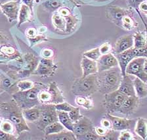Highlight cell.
<instances>
[{
	"instance_id": "5",
	"label": "cell",
	"mask_w": 147,
	"mask_h": 140,
	"mask_svg": "<svg viewBox=\"0 0 147 140\" xmlns=\"http://www.w3.org/2000/svg\"><path fill=\"white\" fill-rule=\"evenodd\" d=\"M41 108V115L37 121L38 127L41 130H44L46 126L59 121L57 111L54 104L46 103Z\"/></svg>"
},
{
	"instance_id": "39",
	"label": "cell",
	"mask_w": 147,
	"mask_h": 140,
	"mask_svg": "<svg viewBox=\"0 0 147 140\" xmlns=\"http://www.w3.org/2000/svg\"><path fill=\"white\" fill-rule=\"evenodd\" d=\"M80 109L79 107H76L74 109H73L72 111H71L68 112L70 118L73 122V123L77 122L78 120H80V119L83 117L81 113H80Z\"/></svg>"
},
{
	"instance_id": "57",
	"label": "cell",
	"mask_w": 147,
	"mask_h": 140,
	"mask_svg": "<svg viewBox=\"0 0 147 140\" xmlns=\"http://www.w3.org/2000/svg\"><path fill=\"white\" fill-rule=\"evenodd\" d=\"M1 122H2V120H1V117H0V126H1Z\"/></svg>"
},
{
	"instance_id": "53",
	"label": "cell",
	"mask_w": 147,
	"mask_h": 140,
	"mask_svg": "<svg viewBox=\"0 0 147 140\" xmlns=\"http://www.w3.org/2000/svg\"><path fill=\"white\" fill-rule=\"evenodd\" d=\"M22 2L24 4L28 6L30 9L32 10V5H33V0H22Z\"/></svg>"
},
{
	"instance_id": "17",
	"label": "cell",
	"mask_w": 147,
	"mask_h": 140,
	"mask_svg": "<svg viewBox=\"0 0 147 140\" xmlns=\"http://www.w3.org/2000/svg\"><path fill=\"white\" fill-rule=\"evenodd\" d=\"M118 90L127 96H136L133 80L129 74H125L123 76Z\"/></svg>"
},
{
	"instance_id": "35",
	"label": "cell",
	"mask_w": 147,
	"mask_h": 140,
	"mask_svg": "<svg viewBox=\"0 0 147 140\" xmlns=\"http://www.w3.org/2000/svg\"><path fill=\"white\" fill-rule=\"evenodd\" d=\"M35 84L33 82L30 81V80H22L18 82L17 87L20 89V91H26L28 89L33 88Z\"/></svg>"
},
{
	"instance_id": "20",
	"label": "cell",
	"mask_w": 147,
	"mask_h": 140,
	"mask_svg": "<svg viewBox=\"0 0 147 140\" xmlns=\"http://www.w3.org/2000/svg\"><path fill=\"white\" fill-rule=\"evenodd\" d=\"M23 116L26 121L35 122L38 121L41 115V108L34 107L22 110Z\"/></svg>"
},
{
	"instance_id": "36",
	"label": "cell",
	"mask_w": 147,
	"mask_h": 140,
	"mask_svg": "<svg viewBox=\"0 0 147 140\" xmlns=\"http://www.w3.org/2000/svg\"><path fill=\"white\" fill-rule=\"evenodd\" d=\"M119 132H120L114 130L112 129H110L105 135L100 137V139H107V140L118 139Z\"/></svg>"
},
{
	"instance_id": "49",
	"label": "cell",
	"mask_w": 147,
	"mask_h": 140,
	"mask_svg": "<svg viewBox=\"0 0 147 140\" xmlns=\"http://www.w3.org/2000/svg\"><path fill=\"white\" fill-rule=\"evenodd\" d=\"M95 132L96 134L99 135L100 137L105 135L108 132V131H109V130L104 127H102V126H98V127H96L95 128Z\"/></svg>"
},
{
	"instance_id": "42",
	"label": "cell",
	"mask_w": 147,
	"mask_h": 140,
	"mask_svg": "<svg viewBox=\"0 0 147 140\" xmlns=\"http://www.w3.org/2000/svg\"><path fill=\"white\" fill-rule=\"evenodd\" d=\"M28 40L31 43L32 46H33V45H36V43H39L42 42H44V41H47V39L46 38L45 36L41 35V36H36L35 37H33V38H28Z\"/></svg>"
},
{
	"instance_id": "14",
	"label": "cell",
	"mask_w": 147,
	"mask_h": 140,
	"mask_svg": "<svg viewBox=\"0 0 147 140\" xmlns=\"http://www.w3.org/2000/svg\"><path fill=\"white\" fill-rule=\"evenodd\" d=\"M139 104V99L137 96H128L123 105L119 108L118 112L129 116L136 111Z\"/></svg>"
},
{
	"instance_id": "11",
	"label": "cell",
	"mask_w": 147,
	"mask_h": 140,
	"mask_svg": "<svg viewBox=\"0 0 147 140\" xmlns=\"http://www.w3.org/2000/svg\"><path fill=\"white\" fill-rule=\"evenodd\" d=\"M93 127L92 122L86 116H83L82 118L77 122L74 123L73 133L76 137H80L87 133L93 132ZM78 137H77V139Z\"/></svg>"
},
{
	"instance_id": "59",
	"label": "cell",
	"mask_w": 147,
	"mask_h": 140,
	"mask_svg": "<svg viewBox=\"0 0 147 140\" xmlns=\"http://www.w3.org/2000/svg\"><path fill=\"white\" fill-rule=\"evenodd\" d=\"M146 17H147V13H146Z\"/></svg>"
},
{
	"instance_id": "30",
	"label": "cell",
	"mask_w": 147,
	"mask_h": 140,
	"mask_svg": "<svg viewBox=\"0 0 147 140\" xmlns=\"http://www.w3.org/2000/svg\"><path fill=\"white\" fill-rule=\"evenodd\" d=\"M76 103L77 105H81L87 109H90L93 106L92 101L88 97H85V96H77L76 99Z\"/></svg>"
},
{
	"instance_id": "33",
	"label": "cell",
	"mask_w": 147,
	"mask_h": 140,
	"mask_svg": "<svg viewBox=\"0 0 147 140\" xmlns=\"http://www.w3.org/2000/svg\"><path fill=\"white\" fill-rule=\"evenodd\" d=\"M0 129L11 134H14L16 130L15 125L11 121L7 120H4L1 122Z\"/></svg>"
},
{
	"instance_id": "18",
	"label": "cell",
	"mask_w": 147,
	"mask_h": 140,
	"mask_svg": "<svg viewBox=\"0 0 147 140\" xmlns=\"http://www.w3.org/2000/svg\"><path fill=\"white\" fill-rule=\"evenodd\" d=\"M109 13L112 20L119 27L121 26V22L123 17L125 15H130L128 10L118 7H110L109 8Z\"/></svg>"
},
{
	"instance_id": "10",
	"label": "cell",
	"mask_w": 147,
	"mask_h": 140,
	"mask_svg": "<svg viewBox=\"0 0 147 140\" xmlns=\"http://www.w3.org/2000/svg\"><path fill=\"white\" fill-rule=\"evenodd\" d=\"M19 1H11L0 5L2 12L7 17L9 21L11 22L18 17L20 8Z\"/></svg>"
},
{
	"instance_id": "19",
	"label": "cell",
	"mask_w": 147,
	"mask_h": 140,
	"mask_svg": "<svg viewBox=\"0 0 147 140\" xmlns=\"http://www.w3.org/2000/svg\"><path fill=\"white\" fill-rule=\"evenodd\" d=\"M51 95V100L50 104H58L62 102H64V97L62 95L61 91H60L59 87L57 86L55 82H52L49 84V90Z\"/></svg>"
},
{
	"instance_id": "41",
	"label": "cell",
	"mask_w": 147,
	"mask_h": 140,
	"mask_svg": "<svg viewBox=\"0 0 147 140\" xmlns=\"http://www.w3.org/2000/svg\"><path fill=\"white\" fill-rule=\"evenodd\" d=\"M93 132H90L87 133V134H84L78 137V139H88V140H96V139H100V136L96 133L94 134Z\"/></svg>"
},
{
	"instance_id": "32",
	"label": "cell",
	"mask_w": 147,
	"mask_h": 140,
	"mask_svg": "<svg viewBox=\"0 0 147 140\" xmlns=\"http://www.w3.org/2000/svg\"><path fill=\"white\" fill-rule=\"evenodd\" d=\"M83 55L91 59V60L97 61L102 55H101L100 52L99 47H96L95 48V49H91L89 50V51H87L84 53Z\"/></svg>"
},
{
	"instance_id": "52",
	"label": "cell",
	"mask_w": 147,
	"mask_h": 140,
	"mask_svg": "<svg viewBox=\"0 0 147 140\" xmlns=\"http://www.w3.org/2000/svg\"><path fill=\"white\" fill-rule=\"evenodd\" d=\"M141 11H143L144 13H147V3L146 1H144L143 3H142L141 5H139V7Z\"/></svg>"
},
{
	"instance_id": "26",
	"label": "cell",
	"mask_w": 147,
	"mask_h": 140,
	"mask_svg": "<svg viewBox=\"0 0 147 140\" xmlns=\"http://www.w3.org/2000/svg\"><path fill=\"white\" fill-rule=\"evenodd\" d=\"M31 15V9L28 6L25 4H22L20 6L19 13H18V24L19 26L20 24L24 23L27 20H28Z\"/></svg>"
},
{
	"instance_id": "7",
	"label": "cell",
	"mask_w": 147,
	"mask_h": 140,
	"mask_svg": "<svg viewBox=\"0 0 147 140\" xmlns=\"http://www.w3.org/2000/svg\"><path fill=\"white\" fill-rule=\"evenodd\" d=\"M144 57H136L128 64L125 69V74L135 76L147 83V74L144 70Z\"/></svg>"
},
{
	"instance_id": "51",
	"label": "cell",
	"mask_w": 147,
	"mask_h": 140,
	"mask_svg": "<svg viewBox=\"0 0 147 140\" xmlns=\"http://www.w3.org/2000/svg\"><path fill=\"white\" fill-rule=\"evenodd\" d=\"M59 13L61 16H63V17H68V16L70 15V11H69V10L68 9H66V8L61 9L59 10Z\"/></svg>"
},
{
	"instance_id": "58",
	"label": "cell",
	"mask_w": 147,
	"mask_h": 140,
	"mask_svg": "<svg viewBox=\"0 0 147 140\" xmlns=\"http://www.w3.org/2000/svg\"><path fill=\"white\" fill-rule=\"evenodd\" d=\"M146 34H147V28H146Z\"/></svg>"
},
{
	"instance_id": "55",
	"label": "cell",
	"mask_w": 147,
	"mask_h": 140,
	"mask_svg": "<svg viewBox=\"0 0 147 140\" xmlns=\"http://www.w3.org/2000/svg\"><path fill=\"white\" fill-rule=\"evenodd\" d=\"M5 36L2 34V33L0 32V45L3 44V43H5Z\"/></svg>"
},
{
	"instance_id": "22",
	"label": "cell",
	"mask_w": 147,
	"mask_h": 140,
	"mask_svg": "<svg viewBox=\"0 0 147 140\" xmlns=\"http://www.w3.org/2000/svg\"><path fill=\"white\" fill-rule=\"evenodd\" d=\"M135 132L140 138H147V120L144 118H139L137 120L135 126Z\"/></svg>"
},
{
	"instance_id": "24",
	"label": "cell",
	"mask_w": 147,
	"mask_h": 140,
	"mask_svg": "<svg viewBox=\"0 0 147 140\" xmlns=\"http://www.w3.org/2000/svg\"><path fill=\"white\" fill-rule=\"evenodd\" d=\"M58 114L59 121L63 124L66 129L70 131H73L74 123L71 120L68 112L64 111H57Z\"/></svg>"
},
{
	"instance_id": "38",
	"label": "cell",
	"mask_w": 147,
	"mask_h": 140,
	"mask_svg": "<svg viewBox=\"0 0 147 140\" xmlns=\"http://www.w3.org/2000/svg\"><path fill=\"white\" fill-rule=\"evenodd\" d=\"M38 98L40 102L50 104L51 100V95L49 91L41 90L38 95Z\"/></svg>"
},
{
	"instance_id": "16",
	"label": "cell",
	"mask_w": 147,
	"mask_h": 140,
	"mask_svg": "<svg viewBox=\"0 0 147 140\" xmlns=\"http://www.w3.org/2000/svg\"><path fill=\"white\" fill-rule=\"evenodd\" d=\"M81 67L82 70V77L98 73L97 62L87 58L83 55L81 61Z\"/></svg>"
},
{
	"instance_id": "8",
	"label": "cell",
	"mask_w": 147,
	"mask_h": 140,
	"mask_svg": "<svg viewBox=\"0 0 147 140\" xmlns=\"http://www.w3.org/2000/svg\"><path fill=\"white\" fill-rule=\"evenodd\" d=\"M108 118L112 122V129L118 132L123 130H129L135 128L137 120L134 119H127L126 118H121L114 115L110 113L107 114Z\"/></svg>"
},
{
	"instance_id": "31",
	"label": "cell",
	"mask_w": 147,
	"mask_h": 140,
	"mask_svg": "<svg viewBox=\"0 0 147 140\" xmlns=\"http://www.w3.org/2000/svg\"><path fill=\"white\" fill-rule=\"evenodd\" d=\"M43 6L50 11H55L62 6L61 0H47L43 3Z\"/></svg>"
},
{
	"instance_id": "6",
	"label": "cell",
	"mask_w": 147,
	"mask_h": 140,
	"mask_svg": "<svg viewBox=\"0 0 147 140\" xmlns=\"http://www.w3.org/2000/svg\"><path fill=\"white\" fill-rule=\"evenodd\" d=\"M128 96L121 93L118 89L112 92L105 94V106L106 109L109 112H118L119 108L125 101Z\"/></svg>"
},
{
	"instance_id": "21",
	"label": "cell",
	"mask_w": 147,
	"mask_h": 140,
	"mask_svg": "<svg viewBox=\"0 0 147 140\" xmlns=\"http://www.w3.org/2000/svg\"><path fill=\"white\" fill-rule=\"evenodd\" d=\"M133 85L136 96L139 99L147 97V84L137 77L133 80Z\"/></svg>"
},
{
	"instance_id": "3",
	"label": "cell",
	"mask_w": 147,
	"mask_h": 140,
	"mask_svg": "<svg viewBox=\"0 0 147 140\" xmlns=\"http://www.w3.org/2000/svg\"><path fill=\"white\" fill-rule=\"evenodd\" d=\"M98 89L97 75H89L77 80L74 84L72 92L77 96L89 97Z\"/></svg>"
},
{
	"instance_id": "43",
	"label": "cell",
	"mask_w": 147,
	"mask_h": 140,
	"mask_svg": "<svg viewBox=\"0 0 147 140\" xmlns=\"http://www.w3.org/2000/svg\"><path fill=\"white\" fill-rule=\"evenodd\" d=\"M16 138L17 137L15 135L4 132V131L0 129V140H13Z\"/></svg>"
},
{
	"instance_id": "47",
	"label": "cell",
	"mask_w": 147,
	"mask_h": 140,
	"mask_svg": "<svg viewBox=\"0 0 147 140\" xmlns=\"http://www.w3.org/2000/svg\"><path fill=\"white\" fill-rule=\"evenodd\" d=\"M41 56L43 57V58L51 59L53 56V51L51 49H49V48H46L41 52Z\"/></svg>"
},
{
	"instance_id": "60",
	"label": "cell",
	"mask_w": 147,
	"mask_h": 140,
	"mask_svg": "<svg viewBox=\"0 0 147 140\" xmlns=\"http://www.w3.org/2000/svg\"><path fill=\"white\" fill-rule=\"evenodd\" d=\"M146 3H147V1H146Z\"/></svg>"
},
{
	"instance_id": "1",
	"label": "cell",
	"mask_w": 147,
	"mask_h": 140,
	"mask_svg": "<svg viewBox=\"0 0 147 140\" xmlns=\"http://www.w3.org/2000/svg\"><path fill=\"white\" fill-rule=\"evenodd\" d=\"M0 117L11 121L18 134L30 130L23 116L22 109L15 102L0 103Z\"/></svg>"
},
{
	"instance_id": "2",
	"label": "cell",
	"mask_w": 147,
	"mask_h": 140,
	"mask_svg": "<svg viewBox=\"0 0 147 140\" xmlns=\"http://www.w3.org/2000/svg\"><path fill=\"white\" fill-rule=\"evenodd\" d=\"M98 73V88L101 92L107 94L118 89L123 78L119 66Z\"/></svg>"
},
{
	"instance_id": "34",
	"label": "cell",
	"mask_w": 147,
	"mask_h": 140,
	"mask_svg": "<svg viewBox=\"0 0 147 140\" xmlns=\"http://www.w3.org/2000/svg\"><path fill=\"white\" fill-rule=\"evenodd\" d=\"M55 109L57 111H64V112H69L73 109H75V107L72 106V105L69 104L68 103L66 102H62L61 103H58V104L55 105Z\"/></svg>"
},
{
	"instance_id": "50",
	"label": "cell",
	"mask_w": 147,
	"mask_h": 140,
	"mask_svg": "<svg viewBox=\"0 0 147 140\" xmlns=\"http://www.w3.org/2000/svg\"><path fill=\"white\" fill-rule=\"evenodd\" d=\"M26 35L28 38H33L37 36V31L35 28H29L26 31Z\"/></svg>"
},
{
	"instance_id": "44",
	"label": "cell",
	"mask_w": 147,
	"mask_h": 140,
	"mask_svg": "<svg viewBox=\"0 0 147 140\" xmlns=\"http://www.w3.org/2000/svg\"><path fill=\"white\" fill-rule=\"evenodd\" d=\"M99 50L101 55H105L109 53L112 50L111 45L109 43H105L102 45H101L99 47Z\"/></svg>"
},
{
	"instance_id": "40",
	"label": "cell",
	"mask_w": 147,
	"mask_h": 140,
	"mask_svg": "<svg viewBox=\"0 0 147 140\" xmlns=\"http://www.w3.org/2000/svg\"><path fill=\"white\" fill-rule=\"evenodd\" d=\"M133 134L129 130H123L119 132L118 137L119 140H131L134 139Z\"/></svg>"
},
{
	"instance_id": "25",
	"label": "cell",
	"mask_w": 147,
	"mask_h": 140,
	"mask_svg": "<svg viewBox=\"0 0 147 140\" xmlns=\"http://www.w3.org/2000/svg\"><path fill=\"white\" fill-rule=\"evenodd\" d=\"M133 36V47L136 49L142 48L147 45V36L143 32L135 33Z\"/></svg>"
},
{
	"instance_id": "48",
	"label": "cell",
	"mask_w": 147,
	"mask_h": 140,
	"mask_svg": "<svg viewBox=\"0 0 147 140\" xmlns=\"http://www.w3.org/2000/svg\"><path fill=\"white\" fill-rule=\"evenodd\" d=\"M100 124H101V126L107 128L108 130L112 129V122L110 120V119H105V118L102 119L100 122Z\"/></svg>"
},
{
	"instance_id": "12",
	"label": "cell",
	"mask_w": 147,
	"mask_h": 140,
	"mask_svg": "<svg viewBox=\"0 0 147 140\" xmlns=\"http://www.w3.org/2000/svg\"><path fill=\"white\" fill-rule=\"evenodd\" d=\"M96 62H97L98 72L109 70L110 68L119 66L116 56L112 53L102 55Z\"/></svg>"
},
{
	"instance_id": "15",
	"label": "cell",
	"mask_w": 147,
	"mask_h": 140,
	"mask_svg": "<svg viewBox=\"0 0 147 140\" xmlns=\"http://www.w3.org/2000/svg\"><path fill=\"white\" fill-rule=\"evenodd\" d=\"M133 47V36L131 34L124 35L116 41L113 48L114 55L122 53Z\"/></svg>"
},
{
	"instance_id": "29",
	"label": "cell",
	"mask_w": 147,
	"mask_h": 140,
	"mask_svg": "<svg viewBox=\"0 0 147 140\" xmlns=\"http://www.w3.org/2000/svg\"><path fill=\"white\" fill-rule=\"evenodd\" d=\"M52 21L54 26L61 30H64L66 28V20L59 13H56L52 18Z\"/></svg>"
},
{
	"instance_id": "54",
	"label": "cell",
	"mask_w": 147,
	"mask_h": 140,
	"mask_svg": "<svg viewBox=\"0 0 147 140\" xmlns=\"http://www.w3.org/2000/svg\"><path fill=\"white\" fill-rule=\"evenodd\" d=\"M3 84L5 87H10L11 85H12V82H11V80L9 79H5L3 82Z\"/></svg>"
},
{
	"instance_id": "27",
	"label": "cell",
	"mask_w": 147,
	"mask_h": 140,
	"mask_svg": "<svg viewBox=\"0 0 147 140\" xmlns=\"http://www.w3.org/2000/svg\"><path fill=\"white\" fill-rule=\"evenodd\" d=\"M64 129H65V127L59 121H57L46 126L44 132L45 135H48L61 132L64 131Z\"/></svg>"
},
{
	"instance_id": "9",
	"label": "cell",
	"mask_w": 147,
	"mask_h": 140,
	"mask_svg": "<svg viewBox=\"0 0 147 140\" xmlns=\"http://www.w3.org/2000/svg\"><path fill=\"white\" fill-rule=\"evenodd\" d=\"M116 56L117 60L118 62V65L120 68V70L122 73L123 76H124L125 74V69L128 64L133 59L137 57V52L136 49L135 47H131L129 49L126 50L120 53L114 55Z\"/></svg>"
},
{
	"instance_id": "13",
	"label": "cell",
	"mask_w": 147,
	"mask_h": 140,
	"mask_svg": "<svg viewBox=\"0 0 147 140\" xmlns=\"http://www.w3.org/2000/svg\"><path fill=\"white\" fill-rule=\"evenodd\" d=\"M57 69V66L55 65L51 59L43 58L38 63L34 74L41 76H51Z\"/></svg>"
},
{
	"instance_id": "45",
	"label": "cell",
	"mask_w": 147,
	"mask_h": 140,
	"mask_svg": "<svg viewBox=\"0 0 147 140\" xmlns=\"http://www.w3.org/2000/svg\"><path fill=\"white\" fill-rule=\"evenodd\" d=\"M0 51L4 55H11L15 54L16 51L12 47L3 46L1 47V49H0Z\"/></svg>"
},
{
	"instance_id": "28",
	"label": "cell",
	"mask_w": 147,
	"mask_h": 140,
	"mask_svg": "<svg viewBox=\"0 0 147 140\" xmlns=\"http://www.w3.org/2000/svg\"><path fill=\"white\" fill-rule=\"evenodd\" d=\"M135 26H136V22H135L134 19L131 17L130 15H125V17H123L120 26L121 28H125L127 30H131L135 28Z\"/></svg>"
},
{
	"instance_id": "4",
	"label": "cell",
	"mask_w": 147,
	"mask_h": 140,
	"mask_svg": "<svg viewBox=\"0 0 147 140\" xmlns=\"http://www.w3.org/2000/svg\"><path fill=\"white\" fill-rule=\"evenodd\" d=\"M41 91L39 86L26 91H19L13 95V99L17 104L22 109H30L36 107L40 103L38 98L39 93Z\"/></svg>"
},
{
	"instance_id": "46",
	"label": "cell",
	"mask_w": 147,
	"mask_h": 140,
	"mask_svg": "<svg viewBox=\"0 0 147 140\" xmlns=\"http://www.w3.org/2000/svg\"><path fill=\"white\" fill-rule=\"evenodd\" d=\"M147 0H127L128 5H129L131 7L137 9L139 7V5H141L142 3L144 1H146Z\"/></svg>"
},
{
	"instance_id": "23",
	"label": "cell",
	"mask_w": 147,
	"mask_h": 140,
	"mask_svg": "<svg viewBox=\"0 0 147 140\" xmlns=\"http://www.w3.org/2000/svg\"><path fill=\"white\" fill-rule=\"evenodd\" d=\"M45 139H51V140H75L77 139L75 134H74L72 131L68 130L63 131V132L57 133V134H51L48 135H45Z\"/></svg>"
},
{
	"instance_id": "56",
	"label": "cell",
	"mask_w": 147,
	"mask_h": 140,
	"mask_svg": "<svg viewBox=\"0 0 147 140\" xmlns=\"http://www.w3.org/2000/svg\"><path fill=\"white\" fill-rule=\"evenodd\" d=\"M143 67H144V72L147 74V58H145V60H144Z\"/></svg>"
},
{
	"instance_id": "37",
	"label": "cell",
	"mask_w": 147,
	"mask_h": 140,
	"mask_svg": "<svg viewBox=\"0 0 147 140\" xmlns=\"http://www.w3.org/2000/svg\"><path fill=\"white\" fill-rule=\"evenodd\" d=\"M64 18L66 20L65 31L67 32H70L73 30V28H74V26H76V21L74 18L71 15H69L68 17H65Z\"/></svg>"
}]
</instances>
